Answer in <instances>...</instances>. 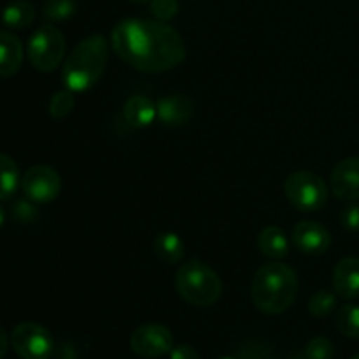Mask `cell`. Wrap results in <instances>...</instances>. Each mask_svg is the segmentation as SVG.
<instances>
[{
	"label": "cell",
	"mask_w": 359,
	"mask_h": 359,
	"mask_svg": "<svg viewBox=\"0 0 359 359\" xmlns=\"http://www.w3.org/2000/svg\"><path fill=\"white\" fill-rule=\"evenodd\" d=\"M111 46L123 62L146 74L170 70L186 58L181 35L160 20L119 21L111 32Z\"/></svg>",
	"instance_id": "6da1fadb"
},
{
	"label": "cell",
	"mask_w": 359,
	"mask_h": 359,
	"mask_svg": "<svg viewBox=\"0 0 359 359\" xmlns=\"http://www.w3.org/2000/svg\"><path fill=\"white\" fill-rule=\"evenodd\" d=\"M298 287L297 272L291 266L279 262L266 263L252 277L251 300L263 314H283L297 300Z\"/></svg>",
	"instance_id": "7a4b0ae2"
},
{
	"label": "cell",
	"mask_w": 359,
	"mask_h": 359,
	"mask_svg": "<svg viewBox=\"0 0 359 359\" xmlns=\"http://www.w3.org/2000/svg\"><path fill=\"white\" fill-rule=\"evenodd\" d=\"M109 62V42L102 34L83 39L63 62V84L72 93H84L100 81Z\"/></svg>",
	"instance_id": "3957f363"
},
{
	"label": "cell",
	"mask_w": 359,
	"mask_h": 359,
	"mask_svg": "<svg viewBox=\"0 0 359 359\" xmlns=\"http://www.w3.org/2000/svg\"><path fill=\"white\" fill-rule=\"evenodd\" d=\"M175 290L179 297L195 307H210L223 293L219 276L205 263L193 259L177 270Z\"/></svg>",
	"instance_id": "277c9868"
},
{
	"label": "cell",
	"mask_w": 359,
	"mask_h": 359,
	"mask_svg": "<svg viewBox=\"0 0 359 359\" xmlns=\"http://www.w3.org/2000/svg\"><path fill=\"white\" fill-rule=\"evenodd\" d=\"M67 42L55 25H42L28 39L27 55L32 65L41 72H53L65 56Z\"/></svg>",
	"instance_id": "5b68a950"
},
{
	"label": "cell",
	"mask_w": 359,
	"mask_h": 359,
	"mask_svg": "<svg viewBox=\"0 0 359 359\" xmlns=\"http://www.w3.org/2000/svg\"><path fill=\"white\" fill-rule=\"evenodd\" d=\"M284 191L287 200L298 210H314L323 209L328 202V186L319 175L307 170H298L287 175L284 182Z\"/></svg>",
	"instance_id": "8992f818"
},
{
	"label": "cell",
	"mask_w": 359,
	"mask_h": 359,
	"mask_svg": "<svg viewBox=\"0 0 359 359\" xmlns=\"http://www.w3.org/2000/svg\"><path fill=\"white\" fill-rule=\"evenodd\" d=\"M11 346L21 359H49L55 353V340L44 326L21 323L11 333Z\"/></svg>",
	"instance_id": "52a82bcc"
},
{
	"label": "cell",
	"mask_w": 359,
	"mask_h": 359,
	"mask_svg": "<svg viewBox=\"0 0 359 359\" xmlns=\"http://www.w3.org/2000/svg\"><path fill=\"white\" fill-rule=\"evenodd\" d=\"M21 189L34 203H49L62 191V179L55 168L48 165H35L21 177Z\"/></svg>",
	"instance_id": "ba28073f"
},
{
	"label": "cell",
	"mask_w": 359,
	"mask_h": 359,
	"mask_svg": "<svg viewBox=\"0 0 359 359\" xmlns=\"http://www.w3.org/2000/svg\"><path fill=\"white\" fill-rule=\"evenodd\" d=\"M130 346L142 358H161L174 349V337L163 325H142L132 333Z\"/></svg>",
	"instance_id": "9c48e42d"
},
{
	"label": "cell",
	"mask_w": 359,
	"mask_h": 359,
	"mask_svg": "<svg viewBox=\"0 0 359 359\" xmlns=\"http://www.w3.org/2000/svg\"><path fill=\"white\" fill-rule=\"evenodd\" d=\"M330 189L344 202L359 200V158H347L335 165L330 175Z\"/></svg>",
	"instance_id": "30bf717a"
},
{
	"label": "cell",
	"mask_w": 359,
	"mask_h": 359,
	"mask_svg": "<svg viewBox=\"0 0 359 359\" xmlns=\"http://www.w3.org/2000/svg\"><path fill=\"white\" fill-rule=\"evenodd\" d=\"M293 244L304 255H325L332 245V235L316 221H300L293 230Z\"/></svg>",
	"instance_id": "8fae6325"
},
{
	"label": "cell",
	"mask_w": 359,
	"mask_h": 359,
	"mask_svg": "<svg viewBox=\"0 0 359 359\" xmlns=\"http://www.w3.org/2000/svg\"><path fill=\"white\" fill-rule=\"evenodd\" d=\"M156 112L160 123L165 126H182L191 119L193 112H195V104L186 95H168L158 100Z\"/></svg>",
	"instance_id": "7c38bea8"
},
{
	"label": "cell",
	"mask_w": 359,
	"mask_h": 359,
	"mask_svg": "<svg viewBox=\"0 0 359 359\" xmlns=\"http://www.w3.org/2000/svg\"><path fill=\"white\" fill-rule=\"evenodd\" d=\"M333 290L344 300L359 298V258L349 256L337 263L333 270Z\"/></svg>",
	"instance_id": "4fadbf2b"
},
{
	"label": "cell",
	"mask_w": 359,
	"mask_h": 359,
	"mask_svg": "<svg viewBox=\"0 0 359 359\" xmlns=\"http://www.w3.org/2000/svg\"><path fill=\"white\" fill-rule=\"evenodd\" d=\"M23 63V44L14 34L0 30V77H13Z\"/></svg>",
	"instance_id": "5bb4252c"
},
{
	"label": "cell",
	"mask_w": 359,
	"mask_h": 359,
	"mask_svg": "<svg viewBox=\"0 0 359 359\" xmlns=\"http://www.w3.org/2000/svg\"><path fill=\"white\" fill-rule=\"evenodd\" d=\"M123 118L133 128H146L158 118L156 104L144 95H133L125 102Z\"/></svg>",
	"instance_id": "9a60e30c"
},
{
	"label": "cell",
	"mask_w": 359,
	"mask_h": 359,
	"mask_svg": "<svg viewBox=\"0 0 359 359\" xmlns=\"http://www.w3.org/2000/svg\"><path fill=\"white\" fill-rule=\"evenodd\" d=\"M153 252L160 262L175 265L184 258V242L174 231H161L154 237Z\"/></svg>",
	"instance_id": "2e32d148"
},
{
	"label": "cell",
	"mask_w": 359,
	"mask_h": 359,
	"mask_svg": "<svg viewBox=\"0 0 359 359\" xmlns=\"http://www.w3.org/2000/svg\"><path fill=\"white\" fill-rule=\"evenodd\" d=\"M35 14L37 11H35L34 4L27 2V0H16L4 7L0 20L11 30H23L34 23Z\"/></svg>",
	"instance_id": "e0dca14e"
},
{
	"label": "cell",
	"mask_w": 359,
	"mask_h": 359,
	"mask_svg": "<svg viewBox=\"0 0 359 359\" xmlns=\"http://www.w3.org/2000/svg\"><path fill=\"white\" fill-rule=\"evenodd\" d=\"M258 248L269 258L283 259L290 251V241L279 226H266L259 233Z\"/></svg>",
	"instance_id": "ac0fdd59"
},
{
	"label": "cell",
	"mask_w": 359,
	"mask_h": 359,
	"mask_svg": "<svg viewBox=\"0 0 359 359\" xmlns=\"http://www.w3.org/2000/svg\"><path fill=\"white\" fill-rule=\"evenodd\" d=\"M21 177L16 161L0 153V200H9L16 193Z\"/></svg>",
	"instance_id": "d6986e66"
},
{
	"label": "cell",
	"mask_w": 359,
	"mask_h": 359,
	"mask_svg": "<svg viewBox=\"0 0 359 359\" xmlns=\"http://www.w3.org/2000/svg\"><path fill=\"white\" fill-rule=\"evenodd\" d=\"M335 326L347 339H359V305H342L335 314Z\"/></svg>",
	"instance_id": "ffe728a7"
},
{
	"label": "cell",
	"mask_w": 359,
	"mask_h": 359,
	"mask_svg": "<svg viewBox=\"0 0 359 359\" xmlns=\"http://www.w3.org/2000/svg\"><path fill=\"white\" fill-rule=\"evenodd\" d=\"M76 0H46L42 16L48 21H67L76 14Z\"/></svg>",
	"instance_id": "44dd1931"
},
{
	"label": "cell",
	"mask_w": 359,
	"mask_h": 359,
	"mask_svg": "<svg viewBox=\"0 0 359 359\" xmlns=\"http://www.w3.org/2000/svg\"><path fill=\"white\" fill-rule=\"evenodd\" d=\"M337 307V293H332L328 290H321L316 294H312L309 302V312L314 318H326L332 314Z\"/></svg>",
	"instance_id": "7402d4cb"
},
{
	"label": "cell",
	"mask_w": 359,
	"mask_h": 359,
	"mask_svg": "<svg viewBox=\"0 0 359 359\" xmlns=\"http://www.w3.org/2000/svg\"><path fill=\"white\" fill-rule=\"evenodd\" d=\"M76 100H74V93L70 90L58 91L53 95L51 102H49V114L55 119H63L72 112Z\"/></svg>",
	"instance_id": "603a6c76"
},
{
	"label": "cell",
	"mask_w": 359,
	"mask_h": 359,
	"mask_svg": "<svg viewBox=\"0 0 359 359\" xmlns=\"http://www.w3.org/2000/svg\"><path fill=\"white\" fill-rule=\"evenodd\" d=\"M333 354H335V346L326 337L312 339L307 344V347H305V356H307V359H332Z\"/></svg>",
	"instance_id": "cb8c5ba5"
},
{
	"label": "cell",
	"mask_w": 359,
	"mask_h": 359,
	"mask_svg": "<svg viewBox=\"0 0 359 359\" xmlns=\"http://www.w3.org/2000/svg\"><path fill=\"white\" fill-rule=\"evenodd\" d=\"M151 13L156 20L160 21H170L172 18L177 16L179 13V2L177 0H151L149 2Z\"/></svg>",
	"instance_id": "d4e9b609"
},
{
	"label": "cell",
	"mask_w": 359,
	"mask_h": 359,
	"mask_svg": "<svg viewBox=\"0 0 359 359\" xmlns=\"http://www.w3.org/2000/svg\"><path fill=\"white\" fill-rule=\"evenodd\" d=\"M340 224L349 233H358L359 231V203H351L344 207L340 212Z\"/></svg>",
	"instance_id": "484cf974"
},
{
	"label": "cell",
	"mask_w": 359,
	"mask_h": 359,
	"mask_svg": "<svg viewBox=\"0 0 359 359\" xmlns=\"http://www.w3.org/2000/svg\"><path fill=\"white\" fill-rule=\"evenodd\" d=\"M13 217L21 223H30V221L37 219V209L28 202H18L13 207Z\"/></svg>",
	"instance_id": "4316f807"
},
{
	"label": "cell",
	"mask_w": 359,
	"mask_h": 359,
	"mask_svg": "<svg viewBox=\"0 0 359 359\" xmlns=\"http://www.w3.org/2000/svg\"><path fill=\"white\" fill-rule=\"evenodd\" d=\"M170 359H200V354L191 346L182 344V346L174 347L170 351Z\"/></svg>",
	"instance_id": "83f0119b"
},
{
	"label": "cell",
	"mask_w": 359,
	"mask_h": 359,
	"mask_svg": "<svg viewBox=\"0 0 359 359\" xmlns=\"http://www.w3.org/2000/svg\"><path fill=\"white\" fill-rule=\"evenodd\" d=\"M9 342H11V339L7 337V333L4 332L2 328H0V359H4V356H6L7 347H9Z\"/></svg>",
	"instance_id": "f1b7e54d"
},
{
	"label": "cell",
	"mask_w": 359,
	"mask_h": 359,
	"mask_svg": "<svg viewBox=\"0 0 359 359\" xmlns=\"http://www.w3.org/2000/svg\"><path fill=\"white\" fill-rule=\"evenodd\" d=\"M4 221H6V212H4V209L0 207V226L4 224Z\"/></svg>",
	"instance_id": "f546056e"
},
{
	"label": "cell",
	"mask_w": 359,
	"mask_h": 359,
	"mask_svg": "<svg viewBox=\"0 0 359 359\" xmlns=\"http://www.w3.org/2000/svg\"><path fill=\"white\" fill-rule=\"evenodd\" d=\"M128 2H132V4H149L151 0H128Z\"/></svg>",
	"instance_id": "4dcf8cb0"
},
{
	"label": "cell",
	"mask_w": 359,
	"mask_h": 359,
	"mask_svg": "<svg viewBox=\"0 0 359 359\" xmlns=\"http://www.w3.org/2000/svg\"><path fill=\"white\" fill-rule=\"evenodd\" d=\"M217 359H235V358H230V356H224V358H217Z\"/></svg>",
	"instance_id": "1f68e13d"
},
{
	"label": "cell",
	"mask_w": 359,
	"mask_h": 359,
	"mask_svg": "<svg viewBox=\"0 0 359 359\" xmlns=\"http://www.w3.org/2000/svg\"><path fill=\"white\" fill-rule=\"evenodd\" d=\"M351 359H359V354H356V356H354V358H351Z\"/></svg>",
	"instance_id": "d6a6232c"
}]
</instances>
